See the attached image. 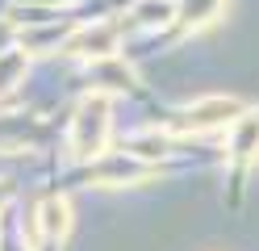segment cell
<instances>
[{
  "label": "cell",
  "mask_w": 259,
  "mask_h": 251,
  "mask_svg": "<svg viewBox=\"0 0 259 251\" xmlns=\"http://www.w3.org/2000/svg\"><path fill=\"white\" fill-rule=\"evenodd\" d=\"M105 134H109V96H88L84 105L75 109V122H71V151L75 155H96L105 147Z\"/></svg>",
  "instance_id": "1"
},
{
  "label": "cell",
  "mask_w": 259,
  "mask_h": 251,
  "mask_svg": "<svg viewBox=\"0 0 259 251\" xmlns=\"http://www.w3.org/2000/svg\"><path fill=\"white\" fill-rule=\"evenodd\" d=\"M242 109L247 105L238 96H209V100H197V105L180 109V126L184 130H213V126H226V122H238Z\"/></svg>",
  "instance_id": "2"
},
{
  "label": "cell",
  "mask_w": 259,
  "mask_h": 251,
  "mask_svg": "<svg viewBox=\"0 0 259 251\" xmlns=\"http://www.w3.org/2000/svg\"><path fill=\"white\" fill-rule=\"evenodd\" d=\"M117 50V25H84L67 38V55H84V59H109Z\"/></svg>",
  "instance_id": "3"
},
{
  "label": "cell",
  "mask_w": 259,
  "mask_h": 251,
  "mask_svg": "<svg viewBox=\"0 0 259 251\" xmlns=\"http://www.w3.org/2000/svg\"><path fill=\"white\" fill-rule=\"evenodd\" d=\"M38 226H42L46 239H63L71 230V205L63 197H46L38 205Z\"/></svg>",
  "instance_id": "4"
},
{
  "label": "cell",
  "mask_w": 259,
  "mask_h": 251,
  "mask_svg": "<svg viewBox=\"0 0 259 251\" xmlns=\"http://www.w3.org/2000/svg\"><path fill=\"white\" fill-rule=\"evenodd\" d=\"M130 151H134V155L155 159V155H163V151H167V138H163V134H142V138L130 142Z\"/></svg>",
  "instance_id": "5"
}]
</instances>
